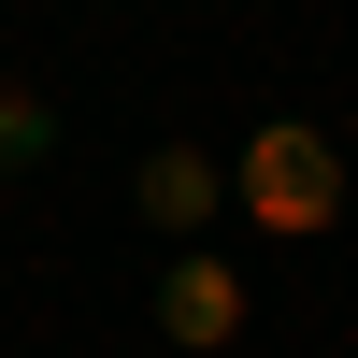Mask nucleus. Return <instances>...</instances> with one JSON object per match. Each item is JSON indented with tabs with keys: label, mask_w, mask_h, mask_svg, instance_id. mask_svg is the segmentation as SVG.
<instances>
[{
	"label": "nucleus",
	"mask_w": 358,
	"mask_h": 358,
	"mask_svg": "<svg viewBox=\"0 0 358 358\" xmlns=\"http://www.w3.org/2000/svg\"><path fill=\"white\" fill-rule=\"evenodd\" d=\"M43 129H57L43 86H0V158H43Z\"/></svg>",
	"instance_id": "obj_4"
},
{
	"label": "nucleus",
	"mask_w": 358,
	"mask_h": 358,
	"mask_svg": "<svg viewBox=\"0 0 358 358\" xmlns=\"http://www.w3.org/2000/svg\"><path fill=\"white\" fill-rule=\"evenodd\" d=\"M143 215H158V229H201V215H215V158H201V143H158V158H143Z\"/></svg>",
	"instance_id": "obj_3"
},
{
	"label": "nucleus",
	"mask_w": 358,
	"mask_h": 358,
	"mask_svg": "<svg viewBox=\"0 0 358 358\" xmlns=\"http://www.w3.org/2000/svg\"><path fill=\"white\" fill-rule=\"evenodd\" d=\"M158 330H172V344H229V330H244V287H229V258H172Z\"/></svg>",
	"instance_id": "obj_2"
},
{
	"label": "nucleus",
	"mask_w": 358,
	"mask_h": 358,
	"mask_svg": "<svg viewBox=\"0 0 358 358\" xmlns=\"http://www.w3.org/2000/svg\"><path fill=\"white\" fill-rule=\"evenodd\" d=\"M229 201H244L258 229H287V244H315V229L344 215V143L315 129V115H273V129L244 143V172H229Z\"/></svg>",
	"instance_id": "obj_1"
}]
</instances>
